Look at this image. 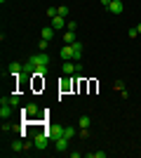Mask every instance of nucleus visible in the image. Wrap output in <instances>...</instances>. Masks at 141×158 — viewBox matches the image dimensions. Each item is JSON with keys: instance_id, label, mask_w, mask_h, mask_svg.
Masks as SVG:
<instances>
[{"instance_id": "a211bd4d", "label": "nucleus", "mask_w": 141, "mask_h": 158, "mask_svg": "<svg viewBox=\"0 0 141 158\" xmlns=\"http://www.w3.org/2000/svg\"><path fill=\"white\" fill-rule=\"evenodd\" d=\"M89 156H92V158H106V151H92Z\"/></svg>"}, {"instance_id": "0eeeda50", "label": "nucleus", "mask_w": 141, "mask_h": 158, "mask_svg": "<svg viewBox=\"0 0 141 158\" xmlns=\"http://www.w3.org/2000/svg\"><path fill=\"white\" fill-rule=\"evenodd\" d=\"M24 116H26V118H35V116H38V104H28L26 109H24Z\"/></svg>"}, {"instance_id": "412c9836", "label": "nucleus", "mask_w": 141, "mask_h": 158, "mask_svg": "<svg viewBox=\"0 0 141 158\" xmlns=\"http://www.w3.org/2000/svg\"><path fill=\"white\" fill-rule=\"evenodd\" d=\"M66 26H68V31H75V28H78V24H75V21H68Z\"/></svg>"}, {"instance_id": "f03ea898", "label": "nucleus", "mask_w": 141, "mask_h": 158, "mask_svg": "<svg viewBox=\"0 0 141 158\" xmlns=\"http://www.w3.org/2000/svg\"><path fill=\"white\" fill-rule=\"evenodd\" d=\"M47 144H49V137H47V132H40V135H35V139H33V146L35 149H47Z\"/></svg>"}, {"instance_id": "39448f33", "label": "nucleus", "mask_w": 141, "mask_h": 158, "mask_svg": "<svg viewBox=\"0 0 141 158\" xmlns=\"http://www.w3.org/2000/svg\"><path fill=\"white\" fill-rule=\"evenodd\" d=\"M54 146H57V151H66V149H68V137H66V135L57 137V139H54Z\"/></svg>"}, {"instance_id": "423d86ee", "label": "nucleus", "mask_w": 141, "mask_h": 158, "mask_svg": "<svg viewBox=\"0 0 141 158\" xmlns=\"http://www.w3.org/2000/svg\"><path fill=\"white\" fill-rule=\"evenodd\" d=\"M122 10H125L122 0H113V2L108 5V12H111V14H122Z\"/></svg>"}, {"instance_id": "ddd939ff", "label": "nucleus", "mask_w": 141, "mask_h": 158, "mask_svg": "<svg viewBox=\"0 0 141 158\" xmlns=\"http://www.w3.org/2000/svg\"><path fill=\"white\" fill-rule=\"evenodd\" d=\"M52 35H54V28L52 26H45V28H42V40H52Z\"/></svg>"}, {"instance_id": "7ed1b4c3", "label": "nucleus", "mask_w": 141, "mask_h": 158, "mask_svg": "<svg viewBox=\"0 0 141 158\" xmlns=\"http://www.w3.org/2000/svg\"><path fill=\"white\" fill-rule=\"evenodd\" d=\"M49 26L54 28V31H61V28L66 26V17H61V14H57V17H52V24Z\"/></svg>"}, {"instance_id": "6ab92c4d", "label": "nucleus", "mask_w": 141, "mask_h": 158, "mask_svg": "<svg viewBox=\"0 0 141 158\" xmlns=\"http://www.w3.org/2000/svg\"><path fill=\"white\" fill-rule=\"evenodd\" d=\"M113 87H115V90H120V92H122V90H125V83H122V80H118V83H115Z\"/></svg>"}, {"instance_id": "2eb2a0df", "label": "nucleus", "mask_w": 141, "mask_h": 158, "mask_svg": "<svg viewBox=\"0 0 141 158\" xmlns=\"http://www.w3.org/2000/svg\"><path fill=\"white\" fill-rule=\"evenodd\" d=\"M2 99H5V102H10L12 106H17V104H19V94H10V97H2Z\"/></svg>"}, {"instance_id": "1a4fd4ad", "label": "nucleus", "mask_w": 141, "mask_h": 158, "mask_svg": "<svg viewBox=\"0 0 141 158\" xmlns=\"http://www.w3.org/2000/svg\"><path fill=\"white\" fill-rule=\"evenodd\" d=\"M10 73H12V76H21V73H24V64L12 61V64H10Z\"/></svg>"}, {"instance_id": "20e7f679", "label": "nucleus", "mask_w": 141, "mask_h": 158, "mask_svg": "<svg viewBox=\"0 0 141 158\" xmlns=\"http://www.w3.org/2000/svg\"><path fill=\"white\" fill-rule=\"evenodd\" d=\"M73 45H64V47H61V59H64V61H73Z\"/></svg>"}, {"instance_id": "dca6fc26", "label": "nucleus", "mask_w": 141, "mask_h": 158, "mask_svg": "<svg viewBox=\"0 0 141 158\" xmlns=\"http://www.w3.org/2000/svg\"><path fill=\"white\" fill-rule=\"evenodd\" d=\"M57 12H59L61 17H68V7H66V5H61V7H57Z\"/></svg>"}, {"instance_id": "9d476101", "label": "nucleus", "mask_w": 141, "mask_h": 158, "mask_svg": "<svg viewBox=\"0 0 141 158\" xmlns=\"http://www.w3.org/2000/svg\"><path fill=\"white\" fill-rule=\"evenodd\" d=\"M12 151H14V153H21V151H26V144H24L21 139H17V142L12 144Z\"/></svg>"}, {"instance_id": "4468645a", "label": "nucleus", "mask_w": 141, "mask_h": 158, "mask_svg": "<svg viewBox=\"0 0 141 158\" xmlns=\"http://www.w3.org/2000/svg\"><path fill=\"white\" fill-rule=\"evenodd\" d=\"M64 135H66L68 139H73L75 135H78V130H75V127H71V125H68V127H64Z\"/></svg>"}, {"instance_id": "5701e85b", "label": "nucleus", "mask_w": 141, "mask_h": 158, "mask_svg": "<svg viewBox=\"0 0 141 158\" xmlns=\"http://www.w3.org/2000/svg\"><path fill=\"white\" fill-rule=\"evenodd\" d=\"M136 31H139V35H141V24H139V26H136Z\"/></svg>"}, {"instance_id": "f8f14e48", "label": "nucleus", "mask_w": 141, "mask_h": 158, "mask_svg": "<svg viewBox=\"0 0 141 158\" xmlns=\"http://www.w3.org/2000/svg\"><path fill=\"white\" fill-rule=\"evenodd\" d=\"M89 125H92V118H89V116H82L80 118V130H89Z\"/></svg>"}, {"instance_id": "9b49d317", "label": "nucleus", "mask_w": 141, "mask_h": 158, "mask_svg": "<svg viewBox=\"0 0 141 158\" xmlns=\"http://www.w3.org/2000/svg\"><path fill=\"white\" fill-rule=\"evenodd\" d=\"M75 40H78L75 38V31H66L64 33V43H66V45H71V43H75Z\"/></svg>"}, {"instance_id": "aec40b11", "label": "nucleus", "mask_w": 141, "mask_h": 158, "mask_svg": "<svg viewBox=\"0 0 141 158\" xmlns=\"http://www.w3.org/2000/svg\"><path fill=\"white\" fill-rule=\"evenodd\" d=\"M47 45H49V40H40V52H45Z\"/></svg>"}, {"instance_id": "f3484780", "label": "nucleus", "mask_w": 141, "mask_h": 158, "mask_svg": "<svg viewBox=\"0 0 141 158\" xmlns=\"http://www.w3.org/2000/svg\"><path fill=\"white\" fill-rule=\"evenodd\" d=\"M57 14H59V12H57V7H47V17H49V19L57 17Z\"/></svg>"}, {"instance_id": "f257e3e1", "label": "nucleus", "mask_w": 141, "mask_h": 158, "mask_svg": "<svg viewBox=\"0 0 141 158\" xmlns=\"http://www.w3.org/2000/svg\"><path fill=\"white\" fill-rule=\"evenodd\" d=\"M64 73L71 76V73H82V64L80 61H64Z\"/></svg>"}, {"instance_id": "4be33fe9", "label": "nucleus", "mask_w": 141, "mask_h": 158, "mask_svg": "<svg viewBox=\"0 0 141 158\" xmlns=\"http://www.w3.org/2000/svg\"><path fill=\"white\" fill-rule=\"evenodd\" d=\"M111 2H113V0H101V5L106 7V10H108V5H111Z\"/></svg>"}, {"instance_id": "6e6552de", "label": "nucleus", "mask_w": 141, "mask_h": 158, "mask_svg": "<svg viewBox=\"0 0 141 158\" xmlns=\"http://www.w3.org/2000/svg\"><path fill=\"white\" fill-rule=\"evenodd\" d=\"M61 135H64V127H59V125H52L49 130H47V137H52V139L61 137Z\"/></svg>"}]
</instances>
